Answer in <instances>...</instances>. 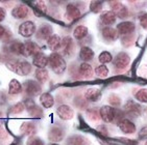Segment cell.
<instances>
[{"instance_id": "46", "label": "cell", "mask_w": 147, "mask_h": 145, "mask_svg": "<svg viewBox=\"0 0 147 145\" xmlns=\"http://www.w3.org/2000/svg\"><path fill=\"white\" fill-rule=\"evenodd\" d=\"M141 75L144 77V78H147V65H143V67H141Z\"/></svg>"}, {"instance_id": "17", "label": "cell", "mask_w": 147, "mask_h": 145, "mask_svg": "<svg viewBox=\"0 0 147 145\" xmlns=\"http://www.w3.org/2000/svg\"><path fill=\"white\" fill-rule=\"evenodd\" d=\"M102 36H103V39L105 41H108V42H113V41H116L118 39V32H117L116 29H114L112 27H105L102 29Z\"/></svg>"}, {"instance_id": "43", "label": "cell", "mask_w": 147, "mask_h": 145, "mask_svg": "<svg viewBox=\"0 0 147 145\" xmlns=\"http://www.w3.org/2000/svg\"><path fill=\"white\" fill-rule=\"evenodd\" d=\"M139 138L140 139H147V126L140 130V132H139Z\"/></svg>"}, {"instance_id": "2", "label": "cell", "mask_w": 147, "mask_h": 145, "mask_svg": "<svg viewBox=\"0 0 147 145\" xmlns=\"http://www.w3.org/2000/svg\"><path fill=\"white\" fill-rule=\"evenodd\" d=\"M117 110L111 106H103L99 110V116L105 122H112L116 118Z\"/></svg>"}, {"instance_id": "35", "label": "cell", "mask_w": 147, "mask_h": 145, "mask_svg": "<svg viewBox=\"0 0 147 145\" xmlns=\"http://www.w3.org/2000/svg\"><path fill=\"white\" fill-rule=\"evenodd\" d=\"M24 109H25L24 104L17 103L15 104L13 107H11V109L9 110V113H11V114H20V113H22L24 111Z\"/></svg>"}, {"instance_id": "8", "label": "cell", "mask_w": 147, "mask_h": 145, "mask_svg": "<svg viewBox=\"0 0 147 145\" xmlns=\"http://www.w3.org/2000/svg\"><path fill=\"white\" fill-rule=\"evenodd\" d=\"M57 113L59 115V117L63 120H69L72 119L74 116V111L73 109L71 108L68 105H61L59 108L57 109Z\"/></svg>"}, {"instance_id": "5", "label": "cell", "mask_w": 147, "mask_h": 145, "mask_svg": "<svg viewBox=\"0 0 147 145\" xmlns=\"http://www.w3.org/2000/svg\"><path fill=\"white\" fill-rule=\"evenodd\" d=\"M130 62V58L128 54L121 52L116 56V58L114 59V67H116L117 70H124L128 67V64Z\"/></svg>"}, {"instance_id": "34", "label": "cell", "mask_w": 147, "mask_h": 145, "mask_svg": "<svg viewBox=\"0 0 147 145\" xmlns=\"http://www.w3.org/2000/svg\"><path fill=\"white\" fill-rule=\"evenodd\" d=\"M98 60L101 64L110 63V62L113 60V56H112V54H111L110 52L105 51V52L100 53V55H99V57H98Z\"/></svg>"}, {"instance_id": "32", "label": "cell", "mask_w": 147, "mask_h": 145, "mask_svg": "<svg viewBox=\"0 0 147 145\" xmlns=\"http://www.w3.org/2000/svg\"><path fill=\"white\" fill-rule=\"evenodd\" d=\"M95 75L98 77V78L105 79L109 76V69L108 67H105V64H100L98 67H96L95 69Z\"/></svg>"}, {"instance_id": "9", "label": "cell", "mask_w": 147, "mask_h": 145, "mask_svg": "<svg viewBox=\"0 0 147 145\" xmlns=\"http://www.w3.org/2000/svg\"><path fill=\"white\" fill-rule=\"evenodd\" d=\"M80 16H82V13L76 5H74L72 3L67 5V7H66V17H67L68 21H70V22L76 21L77 19L80 18Z\"/></svg>"}, {"instance_id": "45", "label": "cell", "mask_w": 147, "mask_h": 145, "mask_svg": "<svg viewBox=\"0 0 147 145\" xmlns=\"http://www.w3.org/2000/svg\"><path fill=\"white\" fill-rule=\"evenodd\" d=\"M6 16V13H5V9H2V7H0V22H2L4 18Z\"/></svg>"}, {"instance_id": "50", "label": "cell", "mask_w": 147, "mask_h": 145, "mask_svg": "<svg viewBox=\"0 0 147 145\" xmlns=\"http://www.w3.org/2000/svg\"><path fill=\"white\" fill-rule=\"evenodd\" d=\"M50 145H57V144H55V143H52V144H50Z\"/></svg>"}, {"instance_id": "30", "label": "cell", "mask_w": 147, "mask_h": 145, "mask_svg": "<svg viewBox=\"0 0 147 145\" xmlns=\"http://www.w3.org/2000/svg\"><path fill=\"white\" fill-rule=\"evenodd\" d=\"M20 132H21L23 135L30 136V135L34 134V132H36V126H34L32 123L25 122L21 126V128H20Z\"/></svg>"}, {"instance_id": "4", "label": "cell", "mask_w": 147, "mask_h": 145, "mask_svg": "<svg viewBox=\"0 0 147 145\" xmlns=\"http://www.w3.org/2000/svg\"><path fill=\"white\" fill-rule=\"evenodd\" d=\"M19 33L23 37H30L36 32V24L32 21H26L23 22L19 26Z\"/></svg>"}, {"instance_id": "16", "label": "cell", "mask_w": 147, "mask_h": 145, "mask_svg": "<svg viewBox=\"0 0 147 145\" xmlns=\"http://www.w3.org/2000/svg\"><path fill=\"white\" fill-rule=\"evenodd\" d=\"M64 136H65V133L62 128H59V126H53L49 131L48 138L51 141H54V142H59L64 139Z\"/></svg>"}, {"instance_id": "7", "label": "cell", "mask_w": 147, "mask_h": 145, "mask_svg": "<svg viewBox=\"0 0 147 145\" xmlns=\"http://www.w3.org/2000/svg\"><path fill=\"white\" fill-rule=\"evenodd\" d=\"M24 87H25V92L29 96H36V95L40 94L41 91H42L41 85L38 82L34 81V80H28L25 83Z\"/></svg>"}, {"instance_id": "41", "label": "cell", "mask_w": 147, "mask_h": 145, "mask_svg": "<svg viewBox=\"0 0 147 145\" xmlns=\"http://www.w3.org/2000/svg\"><path fill=\"white\" fill-rule=\"evenodd\" d=\"M27 145H44V142L40 138L37 137H30L27 141Z\"/></svg>"}, {"instance_id": "25", "label": "cell", "mask_w": 147, "mask_h": 145, "mask_svg": "<svg viewBox=\"0 0 147 145\" xmlns=\"http://www.w3.org/2000/svg\"><path fill=\"white\" fill-rule=\"evenodd\" d=\"M9 50L11 53H14L16 55H22L24 51V44L20 42H13L9 46Z\"/></svg>"}, {"instance_id": "15", "label": "cell", "mask_w": 147, "mask_h": 145, "mask_svg": "<svg viewBox=\"0 0 147 145\" xmlns=\"http://www.w3.org/2000/svg\"><path fill=\"white\" fill-rule=\"evenodd\" d=\"M52 35V27L49 24H44L39 28L37 32V39H47Z\"/></svg>"}, {"instance_id": "26", "label": "cell", "mask_w": 147, "mask_h": 145, "mask_svg": "<svg viewBox=\"0 0 147 145\" xmlns=\"http://www.w3.org/2000/svg\"><path fill=\"white\" fill-rule=\"evenodd\" d=\"M61 41H62V39H61L59 35L52 34V35L47 39V45H48V47L50 48L51 50H54V51L59 50V45H61Z\"/></svg>"}, {"instance_id": "29", "label": "cell", "mask_w": 147, "mask_h": 145, "mask_svg": "<svg viewBox=\"0 0 147 145\" xmlns=\"http://www.w3.org/2000/svg\"><path fill=\"white\" fill-rule=\"evenodd\" d=\"M88 34V28L84 25L77 26L73 31V35L76 39H82Z\"/></svg>"}, {"instance_id": "52", "label": "cell", "mask_w": 147, "mask_h": 145, "mask_svg": "<svg viewBox=\"0 0 147 145\" xmlns=\"http://www.w3.org/2000/svg\"><path fill=\"white\" fill-rule=\"evenodd\" d=\"M146 42H147V39H146Z\"/></svg>"}, {"instance_id": "10", "label": "cell", "mask_w": 147, "mask_h": 145, "mask_svg": "<svg viewBox=\"0 0 147 145\" xmlns=\"http://www.w3.org/2000/svg\"><path fill=\"white\" fill-rule=\"evenodd\" d=\"M118 128H120L124 134H134V133L136 132V126H135V123L131 122L129 119H126V118H123V119L119 120Z\"/></svg>"}, {"instance_id": "13", "label": "cell", "mask_w": 147, "mask_h": 145, "mask_svg": "<svg viewBox=\"0 0 147 145\" xmlns=\"http://www.w3.org/2000/svg\"><path fill=\"white\" fill-rule=\"evenodd\" d=\"M29 15V9L24 4H19L15 6L11 11V16L16 19H24Z\"/></svg>"}, {"instance_id": "18", "label": "cell", "mask_w": 147, "mask_h": 145, "mask_svg": "<svg viewBox=\"0 0 147 145\" xmlns=\"http://www.w3.org/2000/svg\"><path fill=\"white\" fill-rule=\"evenodd\" d=\"M116 16L113 14V11H103L101 14V16H100V21H101V23L103 24V25H107V27H109V25H113L114 23L116 22Z\"/></svg>"}, {"instance_id": "12", "label": "cell", "mask_w": 147, "mask_h": 145, "mask_svg": "<svg viewBox=\"0 0 147 145\" xmlns=\"http://www.w3.org/2000/svg\"><path fill=\"white\" fill-rule=\"evenodd\" d=\"M40 52V47L34 42H28L24 43V51H23V56L28 57V56H34L37 53Z\"/></svg>"}, {"instance_id": "23", "label": "cell", "mask_w": 147, "mask_h": 145, "mask_svg": "<svg viewBox=\"0 0 147 145\" xmlns=\"http://www.w3.org/2000/svg\"><path fill=\"white\" fill-rule=\"evenodd\" d=\"M21 91H22V85H21V83H20L18 80H16V79L11 80L9 85V94H11V95L19 94Z\"/></svg>"}, {"instance_id": "51", "label": "cell", "mask_w": 147, "mask_h": 145, "mask_svg": "<svg viewBox=\"0 0 147 145\" xmlns=\"http://www.w3.org/2000/svg\"><path fill=\"white\" fill-rule=\"evenodd\" d=\"M145 145H147V142H146V143H145Z\"/></svg>"}, {"instance_id": "19", "label": "cell", "mask_w": 147, "mask_h": 145, "mask_svg": "<svg viewBox=\"0 0 147 145\" xmlns=\"http://www.w3.org/2000/svg\"><path fill=\"white\" fill-rule=\"evenodd\" d=\"M85 98L90 102H97L101 98V91L98 88H88L85 92Z\"/></svg>"}, {"instance_id": "22", "label": "cell", "mask_w": 147, "mask_h": 145, "mask_svg": "<svg viewBox=\"0 0 147 145\" xmlns=\"http://www.w3.org/2000/svg\"><path fill=\"white\" fill-rule=\"evenodd\" d=\"M30 72H31V65L29 62L25 61V60L19 61V63H18V70L16 74H18L20 76H27L30 74Z\"/></svg>"}, {"instance_id": "48", "label": "cell", "mask_w": 147, "mask_h": 145, "mask_svg": "<svg viewBox=\"0 0 147 145\" xmlns=\"http://www.w3.org/2000/svg\"><path fill=\"white\" fill-rule=\"evenodd\" d=\"M98 131L99 132H101L102 131V134L105 135V136H108V130L105 128V126H99L98 128Z\"/></svg>"}, {"instance_id": "21", "label": "cell", "mask_w": 147, "mask_h": 145, "mask_svg": "<svg viewBox=\"0 0 147 145\" xmlns=\"http://www.w3.org/2000/svg\"><path fill=\"white\" fill-rule=\"evenodd\" d=\"M59 50L61 51L62 54H69L72 50V39L69 36H66L61 41V45H59Z\"/></svg>"}, {"instance_id": "36", "label": "cell", "mask_w": 147, "mask_h": 145, "mask_svg": "<svg viewBox=\"0 0 147 145\" xmlns=\"http://www.w3.org/2000/svg\"><path fill=\"white\" fill-rule=\"evenodd\" d=\"M136 100L141 103H147V89L143 88L136 93Z\"/></svg>"}, {"instance_id": "11", "label": "cell", "mask_w": 147, "mask_h": 145, "mask_svg": "<svg viewBox=\"0 0 147 145\" xmlns=\"http://www.w3.org/2000/svg\"><path fill=\"white\" fill-rule=\"evenodd\" d=\"M136 27L133 22H121L120 24L117 25V32L118 34H122V35H129L130 33H133L135 31Z\"/></svg>"}, {"instance_id": "44", "label": "cell", "mask_w": 147, "mask_h": 145, "mask_svg": "<svg viewBox=\"0 0 147 145\" xmlns=\"http://www.w3.org/2000/svg\"><path fill=\"white\" fill-rule=\"evenodd\" d=\"M133 36H130L129 39H127V36L126 37H124V39H122V43H123V45L124 46H130L131 44H133Z\"/></svg>"}, {"instance_id": "33", "label": "cell", "mask_w": 147, "mask_h": 145, "mask_svg": "<svg viewBox=\"0 0 147 145\" xmlns=\"http://www.w3.org/2000/svg\"><path fill=\"white\" fill-rule=\"evenodd\" d=\"M26 109H27V111H28L29 114L32 115V116L40 117V116L42 115V110L34 103H31L30 105H27V106H26Z\"/></svg>"}, {"instance_id": "40", "label": "cell", "mask_w": 147, "mask_h": 145, "mask_svg": "<svg viewBox=\"0 0 147 145\" xmlns=\"http://www.w3.org/2000/svg\"><path fill=\"white\" fill-rule=\"evenodd\" d=\"M34 5H36L38 11H40L43 14H45L46 11H47V6H46L44 1H37V2H34Z\"/></svg>"}, {"instance_id": "14", "label": "cell", "mask_w": 147, "mask_h": 145, "mask_svg": "<svg viewBox=\"0 0 147 145\" xmlns=\"http://www.w3.org/2000/svg\"><path fill=\"white\" fill-rule=\"evenodd\" d=\"M32 63L38 69H45V67H47V64L49 63V58L44 53L39 52V53H37L34 56Z\"/></svg>"}, {"instance_id": "3", "label": "cell", "mask_w": 147, "mask_h": 145, "mask_svg": "<svg viewBox=\"0 0 147 145\" xmlns=\"http://www.w3.org/2000/svg\"><path fill=\"white\" fill-rule=\"evenodd\" d=\"M110 5L116 18L118 17L120 19H125L128 16V9L123 3L119 2V1H113V2H110Z\"/></svg>"}, {"instance_id": "31", "label": "cell", "mask_w": 147, "mask_h": 145, "mask_svg": "<svg viewBox=\"0 0 147 145\" xmlns=\"http://www.w3.org/2000/svg\"><path fill=\"white\" fill-rule=\"evenodd\" d=\"M36 78L41 83H45L49 78L48 71L46 70V69H38L36 71Z\"/></svg>"}, {"instance_id": "24", "label": "cell", "mask_w": 147, "mask_h": 145, "mask_svg": "<svg viewBox=\"0 0 147 145\" xmlns=\"http://www.w3.org/2000/svg\"><path fill=\"white\" fill-rule=\"evenodd\" d=\"M92 67H91L90 64L87 63V62H84V63L80 64V67H79V74L82 75V78L85 79H90L92 77Z\"/></svg>"}, {"instance_id": "6", "label": "cell", "mask_w": 147, "mask_h": 145, "mask_svg": "<svg viewBox=\"0 0 147 145\" xmlns=\"http://www.w3.org/2000/svg\"><path fill=\"white\" fill-rule=\"evenodd\" d=\"M124 109L126 114L130 115L131 117H138L141 115V107L137 103H135L134 100H127L124 105Z\"/></svg>"}, {"instance_id": "37", "label": "cell", "mask_w": 147, "mask_h": 145, "mask_svg": "<svg viewBox=\"0 0 147 145\" xmlns=\"http://www.w3.org/2000/svg\"><path fill=\"white\" fill-rule=\"evenodd\" d=\"M90 9L94 14H98L102 9V2L100 1H92L90 3Z\"/></svg>"}, {"instance_id": "1", "label": "cell", "mask_w": 147, "mask_h": 145, "mask_svg": "<svg viewBox=\"0 0 147 145\" xmlns=\"http://www.w3.org/2000/svg\"><path fill=\"white\" fill-rule=\"evenodd\" d=\"M49 64L57 75H62L67 69V64L59 53H52L49 56Z\"/></svg>"}, {"instance_id": "49", "label": "cell", "mask_w": 147, "mask_h": 145, "mask_svg": "<svg viewBox=\"0 0 147 145\" xmlns=\"http://www.w3.org/2000/svg\"><path fill=\"white\" fill-rule=\"evenodd\" d=\"M3 134H4V130H3L2 126H1V124H0V137L2 136Z\"/></svg>"}, {"instance_id": "47", "label": "cell", "mask_w": 147, "mask_h": 145, "mask_svg": "<svg viewBox=\"0 0 147 145\" xmlns=\"http://www.w3.org/2000/svg\"><path fill=\"white\" fill-rule=\"evenodd\" d=\"M5 32H6L5 28L3 27L2 25H0V39H3V36H4Z\"/></svg>"}, {"instance_id": "42", "label": "cell", "mask_w": 147, "mask_h": 145, "mask_svg": "<svg viewBox=\"0 0 147 145\" xmlns=\"http://www.w3.org/2000/svg\"><path fill=\"white\" fill-rule=\"evenodd\" d=\"M139 22H140V25L142 26V28L147 29V13L141 15L140 18H139Z\"/></svg>"}, {"instance_id": "39", "label": "cell", "mask_w": 147, "mask_h": 145, "mask_svg": "<svg viewBox=\"0 0 147 145\" xmlns=\"http://www.w3.org/2000/svg\"><path fill=\"white\" fill-rule=\"evenodd\" d=\"M109 103L111 105H113V106H119L120 103H121V100H120V98L117 96L116 94H112L109 96Z\"/></svg>"}, {"instance_id": "28", "label": "cell", "mask_w": 147, "mask_h": 145, "mask_svg": "<svg viewBox=\"0 0 147 145\" xmlns=\"http://www.w3.org/2000/svg\"><path fill=\"white\" fill-rule=\"evenodd\" d=\"M87 140L79 135L71 136L67 141V145H87Z\"/></svg>"}, {"instance_id": "38", "label": "cell", "mask_w": 147, "mask_h": 145, "mask_svg": "<svg viewBox=\"0 0 147 145\" xmlns=\"http://www.w3.org/2000/svg\"><path fill=\"white\" fill-rule=\"evenodd\" d=\"M87 115L89 116V118L92 120H98L100 119V116H99V112L97 111L96 109H89L87 111Z\"/></svg>"}, {"instance_id": "20", "label": "cell", "mask_w": 147, "mask_h": 145, "mask_svg": "<svg viewBox=\"0 0 147 145\" xmlns=\"http://www.w3.org/2000/svg\"><path fill=\"white\" fill-rule=\"evenodd\" d=\"M40 103L43 106V108H51L54 105V98L53 96L48 93V92H44L40 95Z\"/></svg>"}, {"instance_id": "27", "label": "cell", "mask_w": 147, "mask_h": 145, "mask_svg": "<svg viewBox=\"0 0 147 145\" xmlns=\"http://www.w3.org/2000/svg\"><path fill=\"white\" fill-rule=\"evenodd\" d=\"M79 57L84 61H89L91 59H93L94 57V52L93 50L89 47H82L79 52Z\"/></svg>"}]
</instances>
